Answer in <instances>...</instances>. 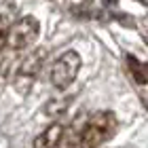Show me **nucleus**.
Listing matches in <instances>:
<instances>
[{
    "label": "nucleus",
    "mask_w": 148,
    "mask_h": 148,
    "mask_svg": "<svg viewBox=\"0 0 148 148\" xmlns=\"http://www.w3.org/2000/svg\"><path fill=\"white\" fill-rule=\"evenodd\" d=\"M116 129H119V121L114 112L110 110L95 112L93 116H89V121L85 123L83 131H80L78 148H99V144L108 142L116 133Z\"/></svg>",
    "instance_id": "f257e3e1"
},
{
    "label": "nucleus",
    "mask_w": 148,
    "mask_h": 148,
    "mask_svg": "<svg viewBox=\"0 0 148 148\" xmlns=\"http://www.w3.org/2000/svg\"><path fill=\"white\" fill-rule=\"evenodd\" d=\"M80 70V55L76 51H66L62 53L55 64H53L51 68V83L55 89L64 91L68 89V87L74 83V78H76V74Z\"/></svg>",
    "instance_id": "f03ea898"
},
{
    "label": "nucleus",
    "mask_w": 148,
    "mask_h": 148,
    "mask_svg": "<svg viewBox=\"0 0 148 148\" xmlns=\"http://www.w3.org/2000/svg\"><path fill=\"white\" fill-rule=\"evenodd\" d=\"M40 34V25L36 17H21L15 25H11L9 30V45L15 51H21L25 47H30L32 42H36V38Z\"/></svg>",
    "instance_id": "7ed1b4c3"
},
{
    "label": "nucleus",
    "mask_w": 148,
    "mask_h": 148,
    "mask_svg": "<svg viewBox=\"0 0 148 148\" xmlns=\"http://www.w3.org/2000/svg\"><path fill=\"white\" fill-rule=\"evenodd\" d=\"M47 49H36V51H32V55H28L21 62V66H19V76L21 78H30V80H34L38 76V72L42 70V66H45V59H47Z\"/></svg>",
    "instance_id": "20e7f679"
},
{
    "label": "nucleus",
    "mask_w": 148,
    "mask_h": 148,
    "mask_svg": "<svg viewBox=\"0 0 148 148\" xmlns=\"http://www.w3.org/2000/svg\"><path fill=\"white\" fill-rule=\"evenodd\" d=\"M83 127H85V116H83V114H78L68 127H64V129H62V136H59L55 148H76Z\"/></svg>",
    "instance_id": "39448f33"
},
{
    "label": "nucleus",
    "mask_w": 148,
    "mask_h": 148,
    "mask_svg": "<svg viewBox=\"0 0 148 148\" xmlns=\"http://www.w3.org/2000/svg\"><path fill=\"white\" fill-rule=\"evenodd\" d=\"M62 129L64 125L62 123H53L49 129H45L40 136H36L34 144H32V148H55L59 136H62Z\"/></svg>",
    "instance_id": "423d86ee"
},
{
    "label": "nucleus",
    "mask_w": 148,
    "mask_h": 148,
    "mask_svg": "<svg viewBox=\"0 0 148 148\" xmlns=\"http://www.w3.org/2000/svg\"><path fill=\"white\" fill-rule=\"evenodd\" d=\"M125 62H127V68H129L131 78L136 80V83H140V85H146L148 83V62L142 64V62H138L133 55H127Z\"/></svg>",
    "instance_id": "0eeeda50"
},
{
    "label": "nucleus",
    "mask_w": 148,
    "mask_h": 148,
    "mask_svg": "<svg viewBox=\"0 0 148 148\" xmlns=\"http://www.w3.org/2000/svg\"><path fill=\"white\" fill-rule=\"evenodd\" d=\"M9 30H11V23L4 15H0V53L4 51V47L9 45Z\"/></svg>",
    "instance_id": "6e6552de"
},
{
    "label": "nucleus",
    "mask_w": 148,
    "mask_h": 148,
    "mask_svg": "<svg viewBox=\"0 0 148 148\" xmlns=\"http://www.w3.org/2000/svg\"><path fill=\"white\" fill-rule=\"evenodd\" d=\"M138 30H140V34H142V38L146 40V45H148V15L144 17H140V21H138Z\"/></svg>",
    "instance_id": "1a4fd4ad"
},
{
    "label": "nucleus",
    "mask_w": 148,
    "mask_h": 148,
    "mask_svg": "<svg viewBox=\"0 0 148 148\" xmlns=\"http://www.w3.org/2000/svg\"><path fill=\"white\" fill-rule=\"evenodd\" d=\"M106 2H108V4H114V2H116V0H106Z\"/></svg>",
    "instance_id": "9d476101"
}]
</instances>
